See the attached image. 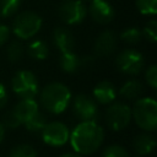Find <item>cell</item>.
I'll return each mask as SVG.
<instances>
[{
  "instance_id": "1",
  "label": "cell",
  "mask_w": 157,
  "mask_h": 157,
  "mask_svg": "<svg viewBox=\"0 0 157 157\" xmlns=\"http://www.w3.org/2000/svg\"><path fill=\"white\" fill-rule=\"evenodd\" d=\"M72 148L80 155H90L98 150L104 139V131L96 121H81L70 132Z\"/></svg>"
},
{
  "instance_id": "2",
  "label": "cell",
  "mask_w": 157,
  "mask_h": 157,
  "mask_svg": "<svg viewBox=\"0 0 157 157\" xmlns=\"http://www.w3.org/2000/svg\"><path fill=\"white\" fill-rule=\"evenodd\" d=\"M39 99L45 110L53 114H60L67 108L71 99V92L64 83L52 82L42 90Z\"/></svg>"
},
{
  "instance_id": "3",
  "label": "cell",
  "mask_w": 157,
  "mask_h": 157,
  "mask_svg": "<svg viewBox=\"0 0 157 157\" xmlns=\"http://www.w3.org/2000/svg\"><path fill=\"white\" fill-rule=\"evenodd\" d=\"M131 119L145 131H153L157 128V103L153 98L145 97L135 102L131 109Z\"/></svg>"
},
{
  "instance_id": "4",
  "label": "cell",
  "mask_w": 157,
  "mask_h": 157,
  "mask_svg": "<svg viewBox=\"0 0 157 157\" xmlns=\"http://www.w3.org/2000/svg\"><path fill=\"white\" fill-rule=\"evenodd\" d=\"M42 27V18L39 15L32 11L20 12L12 23V31L16 37L21 39H28L34 37Z\"/></svg>"
},
{
  "instance_id": "5",
  "label": "cell",
  "mask_w": 157,
  "mask_h": 157,
  "mask_svg": "<svg viewBox=\"0 0 157 157\" xmlns=\"http://www.w3.org/2000/svg\"><path fill=\"white\" fill-rule=\"evenodd\" d=\"M12 91L22 99H34L39 92V85L36 75L28 70H21L15 74L11 81Z\"/></svg>"
},
{
  "instance_id": "6",
  "label": "cell",
  "mask_w": 157,
  "mask_h": 157,
  "mask_svg": "<svg viewBox=\"0 0 157 157\" xmlns=\"http://www.w3.org/2000/svg\"><path fill=\"white\" fill-rule=\"evenodd\" d=\"M105 120L112 130H123L131 121V108L121 102L113 103L107 109Z\"/></svg>"
},
{
  "instance_id": "7",
  "label": "cell",
  "mask_w": 157,
  "mask_h": 157,
  "mask_svg": "<svg viewBox=\"0 0 157 157\" xmlns=\"http://www.w3.org/2000/svg\"><path fill=\"white\" fill-rule=\"evenodd\" d=\"M59 17L66 25H77L83 21L87 15V7L82 0H65L58 10Z\"/></svg>"
},
{
  "instance_id": "8",
  "label": "cell",
  "mask_w": 157,
  "mask_h": 157,
  "mask_svg": "<svg viewBox=\"0 0 157 157\" xmlns=\"http://www.w3.org/2000/svg\"><path fill=\"white\" fill-rule=\"evenodd\" d=\"M144 56L141 53L134 49H125L120 52L115 59L117 67L128 75H136L144 67Z\"/></svg>"
},
{
  "instance_id": "9",
  "label": "cell",
  "mask_w": 157,
  "mask_h": 157,
  "mask_svg": "<svg viewBox=\"0 0 157 157\" xmlns=\"http://www.w3.org/2000/svg\"><path fill=\"white\" fill-rule=\"evenodd\" d=\"M70 137V131L67 126L61 121L47 123L42 130V139L45 144L50 146H63L67 142Z\"/></svg>"
},
{
  "instance_id": "10",
  "label": "cell",
  "mask_w": 157,
  "mask_h": 157,
  "mask_svg": "<svg viewBox=\"0 0 157 157\" xmlns=\"http://www.w3.org/2000/svg\"><path fill=\"white\" fill-rule=\"evenodd\" d=\"M75 115L82 121H96L98 117L97 102L87 94H77L72 103Z\"/></svg>"
},
{
  "instance_id": "11",
  "label": "cell",
  "mask_w": 157,
  "mask_h": 157,
  "mask_svg": "<svg viewBox=\"0 0 157 157\" xmlns=\"http://www.w3.org/2000/svg\"><path fill=\"white\" fill-rule=\"evenodd\" d=\"M88 13H90V16L92 17L93 21H96V22H98L101 25L109 23L113 20V17H114L113 7L105 0H93V1H90Z\"/></svg>"
},
{
  "instance_id": "12",
  "label": "cell",
  "mask_w": 157,
  "mask_h": 157,
  "mask_svg": "<svg viewBox=\"0 0 157 157\" xmlns=\"http://www.w3.org/2000/svg\"><path fill=\"white\" fill-rule=\"evenodd\" d=\"M117 47V37L112 31L102 32L94 42V53L98 56L110 55Z\"/></svg>"
},
{
  "instance_id": "13",
  "label": "cell",
  "mask_w": 157,
  "mask_h": 157,
  "mask_svg": "<svg viewBox=\"0 0 157 157\" xmlns=\"http://www.w3.org/2000/svg\"><path fill=\"white\" fill-rule=\"evenodd\" d=\"M60 67L69 74H74L76 71H78L81 67H87V63H86V58H81L77 54H75L74 52H66V53H61L60 60H59Z\"/></svg>"
},
{
  "instance_id": "14",
  "label": "cell",
  "mask_w": 157,
  "mask_h": 157,
  "mask_svg": "<svg viewBox=\"0 0 157 157\" xmlns=\"http://www.w3.org/2000/svg\"><path fill=\"white\" fill-rule=\"evenodd\" d=\"M53 42H54L55 47L61 53L72 52V49L75 47V38H74L72 33L69 29L64 28V27H58V28L54 29Z\"/></svg>"
},
{
  "instance_id": "15",
  "label": "cell",
  "mask_w": 157,
  "mask_h": 157,
  "mask_svg": "<svg viewBox=\"0 0 157 157\" xmlns=\"http://www.w3.org/2000/svg\"><path fill=\"white\" fill-rule=\"evenodd\" d=\"M117 97V90L109 81H102L93 88V99L101 104H109Z\"/></svg>"
},
{
  "instance_id": "16",
  "label": "cell",
  "mask_w": 157,
  "mask_h": 157,
  "mask_svg": "<svg viewBox=\"0 0 157 157\" xmlns=\"http://www.w3.org/2000/svg\"><path fill=\"white\" fill-rule=\"evenodd\" d=\"M12 112L21 121V124H25L34 113L38 112V104L34 99H21L15 105Z\"/></svg>"
},
{
  "instance_id": "17",
  "label": "cell",
  "mask_w": 157,
  "mask_h": 157,
  "mask_svg": "<svg viewBox=\"0 0 157 157\" xmlns=\"http://www.w3.org/2000/svg\"><path fill=\"white\" fill-rule=\"evenodd\" d=\"M155 146H156L155 137L147 132L140 134L134 139V148L140 156H145V155L151 153L153 151Z\"/></svg>"
},
{
  "instance_id": "18",
  "label": "cell",
  "mask_w": 157,
  "mask_h": 157,
  "mask_svg": "<svg viewBox=\"0 0 157 157\" xmlns=\"http://www.w3.org/2000/svg\"><path fill=\"white\" fill-rule=\"evenodd\" d=\"M144 91V87L140 81L137 80H130L126 81L119 90V94L124 97L125 99H135L141 96Z\"/></svg>"
},
{
  "instance_id": "19",
  "label": "cell",
  "mask_w": 157,
  "mask_h": 157,
  "mask_svg": "<svg viewBox=\"0 0 157 157\" xmlns=\"http://www.w3.org/2000/svg\"><path fill=\"white\" fill-rule=\"evenodd\" d=\"M27 53L31 58L36 59V60H43L48 56L49 54V50H48V47L47 44L43 42V40H39V39H36L33 42H31L27 47Z\"/></svg>"
},
{
  "instance_id": "20",
  "label": "cell",
  "mask_w": 157,
  "mask_h": 157,
  "mask_svg": "<svg viewBox=\"0 0 157 157\" xmlns=\"http://www.w3.org/2000/svg\"><path fill=\"white\" fill-rule=\"evenodd\" d=\"M47 124V117L42 113V112H37L34 113L26 123H25V126L27 128V130L32 131V132H38V131H42L43 128Z\"/></svg>"
},
{
  "instance_id": "21",
  "label": "cell",
  "mask_w": 157,
  "mask_h": 157,
  "mask_svg": "<svg viewBox=\"0 0 157 157\" xmlns=\"http://www.w3.org/2000/svg\"><path fill=\"white\" fill-rule=\"evenodd\" d=\"M23 52H25V49H23L22 43L20 40H12L9 44L7 49H6V55H7V59L10 61L16 63V61H18V60L22 59Z\"/></svg>"
},
{
  "instance_id": "22",
  "label": "cell",
  "mask_w": 157,
  "mask_h": 157,
  "mask_svg": "<svg viewBox=\"0 0 157 157\" xmlns=\"http://www.w3.org/2000/svg\"><path fill=\"white\" fill-rule=\"evenodd\" d=\"M21 0H0V16L10 17L17 12Z\"/></svg>"
},
{
  "instance_id": "23",
  "label": "cell",
  "mask_w": 157,
  "mask_h": 157,
  "mask_svg": "<svg viewBox=\"0 0 157 157\" xmlns=\"http://www.w3.org/2000/svg\"><path fill=\"white\" fill-rule=\"evenodd\" d=\"M142 37V32L141 29H139L137 27H129V28H125L121 33H120V38L129 43V44H135V43H139L140 39Z\"/></svg>"
},
{
  "instance_id": "24",
  "label": "cell",
  "mask_w": 157,
  "mask_h": 157,
  "mask_svg": "<svg viewBox=\"0 0 157 157\" xmlns=\"http://www.w3.org/2000/svg\"><path fill=\"white\" fill-rule=\"evenodd\" d=\"M9 157H37V152L29 145H18L11 150Z\"/></svg>"
},
{
  "instance_id": "25",
  "label": "cell",
  "mask_w": 157,
  "mask_h": 157,
  "mask_svg": "<svg viewBox=\"0 0 157 157\" xmlns=\"http://www.w3.org/2000/svg\"><path fill=\"white\" fill-rule=\"evenodd\" d=\"M136 6L142 15H155L157 12V0H136Z\"/></svg>"
},
{
  "instance_id": "26",
  "label": "cell",
  "mask_w": 157,
  "mask_h": 157,
  "mask_svg": "<svg viewBox=\"0 0 157 157\" xmlns=\"http://www.w3.org/2000/svg\"><path fill=\"white\" fill-rule=\"evenodd\" d=\"M141 32H142V36H145L150 42L155 43L157 40V21L151 20Z\"/></svg>"
},
{
  "instance_id": "27",
  "label": "cell",
  "mask_w": 157,
  "mask_h": 157,
  "mask_svg": "<svg viewBox=\"0 0 157 157\" xmlns=\"http://www.w3.org/2000/svg\"><path fill=\"white\" fill-rule=\"evenodd\" d=\"M103 157H130V156L124 147L119 145H112L104 150Z\"/></svg>"
},
{
  "instance_id": "28",
  "label": "cell",
  "mask_w": 157,
  "mask_h": 157,
  "mask_svg": "<svg viewBox=\"0 0 157 157\" xmlns=\"http://www.w3.org/2000/svg\"><path fill=\"white\" fill-rule=\"evenodd\" d=\"M1 123H2L4 128H10V129H16L17 126L21 125V121L17 119V117L13 114L12 110H11V112H7V113L4 115Z\"/></svg>"
},
{
  "instance_id": "29",
  "label": "cell",
  "mask_w": 157,
  "mask_h": 157,
  "mask_svg": "<svg viewBox=\"0 0 157 157\" xmlns=\"http://www.w3.org/2000/svg\"><path fill=\"white\" fill-rule=\"evenodd\" d=\"M145 77H146V81L147 83L150 85L151 88H156L157 87V66L156 65H151L146 74H145Z\"/></svg>"
},
{
  "instance_id": "30",
  "label": "cell",
  "mask_w": 157,
  "mask_h": 157,
  "mask_svg": "<svg viewBox=\"0 0 157 157\" xmlns=\"http://www.w3.org/2000/svg\"><path fill=\"white\" fill-rule=\"evenodd\" d=\"M9 37H10L9 27L6 25H4V23H0V47L7 42Z\"/></svg>"
},
{
  "instance_id": "31",
  "label": "cell",
  "mask_w": 157,
  "mask_h": 157,
  "mask_svg": "<svg viewBox=\"0 0 157 157\" xmlns=\"http://www.w3.org/2000/svg\"><path fill=\"white\" fill-rule=\"evenodd\" d=\"M7 102V91L2 83H0V109L6 104Z\"/></svg>"
},
{
  "instance_id": "32",
  "label": "cell",
  "mask_w": 157,
  "mask_h": 157,
  "mask_svg": "<svg viewBox=\"0 0 157 157\" xmlns=\"http://www.w3.org/2000/svg\"><path fill=\"white\" fill-rule=\"evenodd\" d=\"M4 136H5V128H4V125H2V123L0 121V142L2 141V139H4Z\"/></svg>"
},
{
  "instance_id": "33",
  "label": "cell",
  "mask_w": 157,
  "mask_h": 157,
  "mask_svg": "<svg viewBox=\"0 0 157 157\" xmlns=\"http://www.w3.org/2000/svg\"><path fill=\"white\" fill-rule=\"evenodd\" d=\"M59 157H82V156L80 153H64V155H61Z\"/></svg>"
},
{
  "instance_id": "34",
  "label": "cell",
  "mask_w": 157,
  "mask_h": 157,
  "mask_svg": "<svg viewBox=\"0 0 157 157\" xmlns=\"http://www.w3.org/2000/svg\"><path fill=\"white\" fill-rule=\"evenodd\" d=\"M136 157H142V156H140V155H139V156H136Z\"/></svg>"
},
{
  "instance_id": "35",
  "label": "cell",
  "mask_w": 157,
  "mask_h": 157,
  "mask_svg": "<svg viewBox=\"0 0 157 157\" xmlns=\"http://www.w3.org/2000/svg\"><path fill=\"white\" fill-rule=\"evenodd\" d=\"M86 1H93V0H86Z\"/></svg>"
}]
</instances>
